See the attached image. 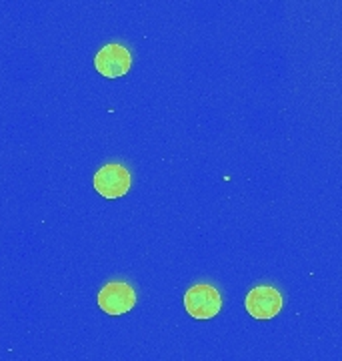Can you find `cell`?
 <instances>
[{
	"instance_id": "5",
	"label": "cell",
	"mask_w": 342,
	"mask_h": 361,
	"mask_svg": "<svg viewBox=\"0 0 342 361\" xmlns=\"http://www.w3.org/2000/svg\"><path fill=\"white\" fill-rule=\"evenodd\" d=\"M94 66L106 78L125 77L130 66H132V54L128 52L127 47L110 42L106 47H102L101 51L94 56Z\"/></svg>"
},
{
	"instance_id": "3",
	"label": "cell",
	"mask_w": 342,
	"mask_h": 361,
	"mask_svg": "<svg viewBox=\"0 0 342 361\" xmlns=\"http://www.w3.org/2000/svg\"><path fill=\"white\" fill-rule=\"evenodd\" d=\"M244 305L253 319L268 322V319L277 317L282 310V295L279 293V289H274L270 285H260V287H254L248 291Z\"/></svg>"
},
{
	"instance_id": "2",
	"label": "cell",
	"mask_w": 342,
	"mask_h": 361,
	"mask_svg": "<svg viewBox=\"0 0 342 361\" xmlns=\"http://www.w3.org/2000/svg\"><path fill=\"white\" fill-rule=\"evenodd\" d=\"M94 191L104 199H120L130 189V173L118 163H106L94 173Z\"/></svg>"
},
{
	"instance_id": "4",
	"label": "cell",
	"mask_w": 342,
	"mask_h": 361,
	"mask_svg": "<svg viewBox=\"0 0 342 361\" xmlns=\"http://www.w3.org/2000/svg\"><path fill=\"white\" fill-rule=\"evenodd\" d=\"M99 307L108 315H125L137 305V293L132 289V285L125 281H113L106 283L99 291Z\"/></svg>"
},
{
	"instance_id": "1",
	"label": "cell",
	"mask_w": 342,
	"mask_h": 361,
	"mask_svg": "<svg viewBox=\"0 0 342 361\" xmlns=\"http://www.w3.org/2000/svg\"><path fill=\"white\" fill-rule=\"evenodd\" d=\"M184 310L192 319H213L222 310V297L213 285H192L184 295Z\"/></svg>"
}]
</instances>
